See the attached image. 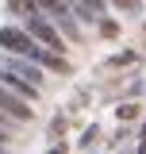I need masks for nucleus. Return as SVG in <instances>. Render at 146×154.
I'll use <instances>...</instances> for the list:
<instances>
[{
	"label": "nucleus",
	"instance_id": "nucleus-10",
	"mask_svg": "<svg viewBox=\"0 0 146 154\" xmlns=\"http://www.w3.org/2000/svg\"><path fill=\"white\" fill-rule=\"evenodd\" d=\"M0 154H4V150H0Z\"/></svg>",
	"mask_w": 146,
	"mask_h": 154
},
{
	"label": "nucleus",
	"instance_id": "nucleus-1",
	"mask_svg": "<svg viewBox=\"0 0 146 154\" xmlns=\"http://www.w3.org/2000/svg\"><path fill=\"white\" fill-rule=\"evenodd\" d=\"M0 46H4V50H12V54L35 58L38 66H50V69H65V62H62V54H54V50H38V46H35V38L27 35V31H16V27H4V31H0Z\"/></svg>",
	"mask_w": 146,
	"mask_h": 154
},
{
	"label": "nucleus",
	"instance_id": "nucleus-3",
	"mask_svg": "<svg viewBox=\"0 0 146 154\" xmlns=\"http://www.w3.org/2000/svg\"><path fill=\"white\" fill-rule=\"evenodd\" d=\"M31 38H38V42H46L54 54H62V35H58L54 27L46 23V19H38V16H31V31H27Z\"/></svg>",
	"mask_w": 146,
	"mask_h": 154
},
{
	"label": "nucleus",
	"instance_id": "nucleus-8",
	"mask_svg": "<svg viewBox=\"0 0 146 154\" xmlns=\"http://www.w3.org/2000/svg\"><path fill=\"white\" fill-rule=\"evenodd\" d=\"M12 139V123H8V116L0 112V143H8Z\"/></svg>",
	"mask_w": 146,
	"mask_h": 154
},
{
	"label": "nucleus",
	"instance_id": "nucleus-9",
	"mask_svg": "<svg viewBox=\"0 0 146 154\" xmlns=\"http://www.w3.org/2000/svg\"><path fill=\"white\" fill-rule=\"evenodd\" d=\"M115 4H119V8H127V12H131V8H138V0H115Z\"/></svg>",
	"mask_w": 146,
	"mask_h": 154
},
{
	"label": "nucleus",
	"instance_id": "nucleus-4",
	"mask_svg": "<svg viewBox=\"0 0 146 154\" xmlns=\"http://www.w3.org/2000/svg\"><path fill=\"white\" fill-rule=\"evenodd\" d=\"M0 69H4V73L23 77V81H31V85H38V81H42L38 66H31V62H12V58H0Z\"/></svg>",
	"mask_w": 146,
	"mask_h": 154
},
{
	"label": "nucleus",
	"instance_id": "nucleus-6",
	"mask_svg": "<svg viewBox=\"0 0 146 154\" xmlns=\"http://www.w3.org/2000/svg\"><path fill=\"white\" fill-rule=\"evenodd\" d=\"M38 4H42L46 12H54V16H58V19H62V23H65V27H69V31H73V23H69V16H65V0H38Z\"/></svg>",
	"mask_w": 146,
	"mask_h": 154
},
{
	"label": "nucleus",
	"instance_id": "nucleus-5",
	"mask_svg": "<svg viewBox=\"0 0 146 154\" xmlns=\"http://www.w3.org/2000/svg\"><path fill=\"white\" fill-rule=\"evenodd\" d=\"M0 85H8L16 96H23V100H35L38 96V85H31V81H23V77H16V73H4L0 69Z\"/></svg>",
	"mask_w": 146,
	"mask_h": 154
},
{
	"label": "nucleus",
	"instance_id": "nucleus-7",
	"mask_svg": "<svg viewBox=\"0 0 146 154\" xmlns=\"http://www.w3.org/2000/svg\"><path fill=\"white\" fill-rule=\"evenodd\" d=\"M81 8H85V19H96L104 12V0H81Z\"/></svg>",
	"mask_w": 146,
	"mask_h": 154
},
{
	"label": "nucleus",
	"instance_id": "nucleus-2",
	"mask_svg": "<svg viewBox=\"0 0 146 154\" xmlns=\"http://www.w3.org/2000/svg\"><path fill=\"white\" fill-rule=\"evenodd\" d=\"M0 112L8 116V119H23V123L35 116L31 108H27V100H23V96H16L8 85H0Z\"/></svg>",
	"mask_w": 146,
	"mask_h": 154
}]
</instances>
